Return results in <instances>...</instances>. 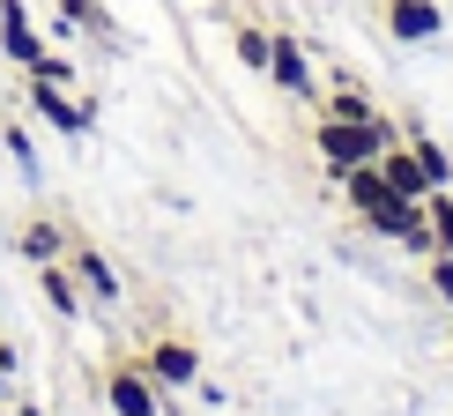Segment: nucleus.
<instances>
[{
  "label": "nucleus",
  "instance_id": "nucleus-1",
  "mask_svg": "<svg viewBox=\"0 0 453 416\" xmlns=\"http://www.w3.org/2000/svg\"><path fill=\"white\" fill-rule=\"evenodd\" d=\"M334 179H342V194H349V208H357V223H365L372 238H402L409 223L424 216V201H402V194L380 179V164H349V172H334Z\"/></svg>",
  "mask_w": 453,
  "mask_h": 416
},
{
  "label": "nucleus",
  "instance_id": "nucleus-2",
  "mask_svg": "<svg viewBox=\"0 0 453 416\" xmlns=\"http://www.w3.org/2000/svg\"><path fill=\"white\" fill-rule=\"evenodd\" d=\"M387 142H402V127H394L387 112H380V119H365V127H357V119H327V112L312 119V149H319V164H327V172H349V164H372V157H380Z\"/></svg>",
  "mask_w": 453,
  "mask_h": 416
},
{
  "label": "nucleus",
  "instance_id": "nucleus-3",
  "mask_svg": "<svg viewBox=\"0 0 453 416\" xmlns=\"http://www.w3.org/2000/svg\"><path fill=\"white\" fill-rule=\"evenodd\" d=\"M104 409L111 416H164V387L142 372V357H119L104 372Z\"/></svg>",
  "mask_w": 453,
  "mask_h": 416
},
{
  "label": "nucleus",
  "instance_id": "nucleus-4",
  "mask_svg": "<svg viewBox=\"0 0 453 416\" xmlns=\"http://www.w3.org/2000/svg\"><path fill=\"white\" fill-rule=\"evenodd\" d=\"M142 372H149L164 394H179V387L201 380V350L186 343V335H149V343H142Z\"/></svg>",
  "mask_w": 453,
  "mask_h": 416
},
{
  "label": "nucleus",
  "instance_id": "nucleus-5",
  "mask_svg": "<svg viewBox=\"0 0 453 416\" xmlns=\"http://www.w3.org/2000/svg\"><path fill=\"white\" fill-rule=\"evenodd\" d=\"M30 112L52 127V135H67V142H82L89 127H97V104L74 97V89H60V82H30Z\"/></svg>",
  "mask_w": 453,
  "mask_h": 416
},
{
  "label": "nucleus",
  "instance_id": "nucleus-6",
  "mask_svg": "<svg viewBox=\"0 0 453 416\" xmlns=\"http://www.w3.org/2000/svg\"><path fill=\"white\" fill-rule=\"evenodd\" d=\"M268 82L282 89V97H297V104H319V82H312V60H305V37L275 30V45H268Z\"/></svg>",
  "mask_w": 453,
  "mask_h": 416
},
{
  "label": "nucleus",
  "instance_id": "nucleus-7",
  "mask_svg": "<svg viewBox=\"0 0 453 416\" xmlns=\"http://www.w3.org/2000/svg\"><path fill=\"white\" fill-rule=\"evenodd\" d=\"M380 23H387L394 45H431L446 30V8L439 0H380Z\"/></svg>",
  "mask_w": 453,
  "mask_h": 416
},
{
  "label": "nucleus",
  "instance_id": "nucleus-8",
  "mask_svg": "<svg viewBox=\"0 0 453 416\" xmlns=\"http://www.w3.org/2000/svg\"><path fill=\"white\" fill-rule=\"evenodd\" d=\"M67 268H74V282H82V297H89V305H119V290H127V282H119V268H111V260H104L89 238H74V245H67Z\"/></svg>",
  "mask_w": 453,
  "mask_h": 416
},
{
  "label": "nucleus",
  "instance_id": "nucleus-9",
  "mask_svg": "<svg viewBox=\"0 0 453 416\" xmlns=\"http://www.w3.org/2000/svg\"><path fill=\"white\" fill-rule=\"evenodd\" d=\"M0 52H8L23 74L37 67V52H45V37H37V23H30L23 0H0Z\"/></svg>",
  "mask_w": 453,
  "mask_h": 416
},
{
  "label": "nucleus",
  "instance_id": "nucleus-10",
  "mask_svg": "<svg viewBox=\"0 0 453 416\" xmlns=\"http://www.w3.org/2000/svg\"><path fill=\"white\" fill-rule=\"evenodd\" d=\"M372 164H380V179H387L402 201H424V194H431V179H424V164H417V149H409V142H387Z\"/></svg>",
  "mask_w": 453,
  "mask_h": 416
},
{
  "label": "nucleus",
  "instance_id": "nucleus-11",
  "mask_svg": "<svg viewBox=\"0 0 453 416\" xmlns=\"http://www.w3.org/2000/svg\"><path fill=\"white\" fill-rule=\"evenodd\" d=\"M67 245H74V238H67L60 216H30L23 231H15V253H23L30 268H37V260H67Z\"/></svg>",
  "mask_w": 453,
  "mask_h": 416
},
{
  "label": "nucleus",
  "instance_id": "nucleus-12",
  "mask_svg": "<svg viewBox=\"0 0 453 416\" xmlns=\"http://www.w3.org/2000/svg\"><path fill=\"white\" fill-rule=\"evenodd\" d=\"M37 290H45V305L60 312V320H82V305H89V297H82V282H74V268H67V260H37Z\"/></svg>",
  "mask_w": 453,
  "mask_h": 416
},
{
  "label": "nucleus",
  "instance_id": "nucleus-13",
  "mask_svg": "<svg viewBox=\"0 0 453 416\" xmlns=\"http://www.w3.org/2000/svg\"><path fill=\"white\" fill-rule=\"evenodd\" d=\"M74 30H89V37H119V23H111L104 0H60V37H74Z\"/></svg>",
  "mask_w": 453,
  "mask_h": 416
},
{
  "label": "nucleus",
  "instance_id": "nucleus-14",
  "mask_svg": "<svg viewBox=\"0 0 453 416\" xmlns=\"http://www.w3.org/2000/svg\"><path fill=\"white\" fill-rule=\"evenodd\" d=\"M319 112H327V119H357V127H365V119H380V104H372L357 82H334L327 97H319Z\"/></svg>",
  "mask_w": 453,
  "mask_h": 416
},
{
  "label": "nucleus",
  "instance_id": "nucleus-15",
  "mask_svg": "<svg viewBox=\"0 0 453 416\" xmlns=\"http://www.w3.org/2000/svg\"><path fill=\"white\" fill-rule=\"evenodd\" d=\"M268 45H275V30H260V23H238L231 30V52H238L245 74H268Z\"/></svg>",
  "mask_w": 453,
  "mask_h": 416
},
{
  "label": "nucleus",
  "instance_id": "nucleus-16",
  "mask_svg": "<svg viewBox=\"0 0 453 416\" xmlns=\"http://www.w3.org/2000/svg\"><path fill=\"white\" fill-rule=\"evenodd\" d=\"M424 223H431V253H453V186L424 194Z\"/></svg>",
  "mask_w": 453,
  "mask_h": 416
},
{
  "label": "nucleus",
  "instance_id": "nucleus-17",
  "mask_svg": "<svg viewBox=\"0 0 453 416\" xmlns=\"http://www.w3.org/2000/svg\"><path fill=\"white\" fill-rule=\"evenodd\" d=\"M409 149H417V164H424V179H431V186H453V157L424 135V127H409Z\"/></svg>",
  "mask_w": 453,
  "mask_h": 416
},
{
  "label": "nucleus",
  "instance_id": "nucleus-18",
  "mask_svg": "<svg viewBox=\"0 0 453 416\" xmlns=\"http://www.w3.org/2000/svg\"><path fill=\"white\" fill-rule=\"evenodd\" d=\"M30 82H60V89H74V60H67V52H37Z\"/></svg>",
  "mask_w": 453,
  "mask_h": 416
},
{
  "label": "nucleus",
  "instance_id": "nucleus-19",
  "mask_svg": "<svg viewBox=\"0 0 453 416\" xmlns=\"http://www.w3.org/2000/svg\"><path fill=\"white\" fill-rule=\"evenodd\" d=\"M0 142H8L15 172H23V179H37V142H30V127H8V135H0Z\"/></svg>",
  "mask_w": 453,
  "mask_h": 416
},
{
  "label": "nucleus",
  "instance_id": "nucleus-20",
  "mask_svg": "<svg viewBox=\"0 0 453 416\" xmlns=\"http://www.w3.org/2000/svg\"><path fill=\"white\" fill-rule=\"evenodd\" d=\"M424 275H431V290L453 305V253H424Z\"/></svg>",
  "mask_w": 453,
  "mask_h": 416
},
{
  "label": "nucleus",
  "instance_id": "nucleus-21",
  "mask_svg": "<svg viewBox=\"0 0 453 416\" xmlns=\"http://www.w3.org/2000/svg\"><path fill=\"white\" fill-rule=\"evenodd\" d=\"M0 402H8V365H0Z\"/></svg>",
  "mask_w": 453,
  "mask_h": 416
}]
</instances>
